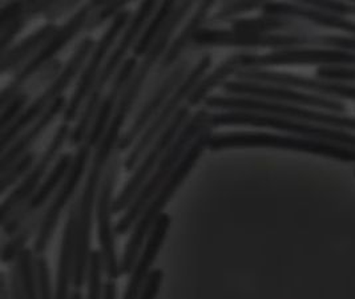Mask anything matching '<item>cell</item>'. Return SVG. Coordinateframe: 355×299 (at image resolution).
<instances>
[{"label": "cell", "instance_id": "ba28073f", "mask_svg": "<svg viewBox=\"0 0 355 299\" xmlns=\"http://www.w3.org/2000/svg\"><path fill=\"white\" fill-rule=\"evenodd\" d=\"M120 172V157L113 155L107 171L104 174L100 191L96 201V220L98 229V241L101 246V255L104 262V271L108 280L116 281L121 275L120 262L117 259L116 241H114V228L112 226L113 189Z\"/></svg>", "mask_w": 355, "mask_h": 299}, {"label": "cell", "instance_id": "83f0119b", "mask_svg": "<svg viewBox=\"0 0 355 299\" xmlns=\"http://www.w3.org/2000/svg\"><path fill=\"white\" fill-rule=\"evenodd\" d=\"M35 266L37 275V293L39 299H55L51 286V275H49V262L44 255L35 257Z\"/></svg>", "mask_w": 355, "mask_h": 299}, {"label": "cell", "instance_id": "e0dca14e", "mask_svg": "<svg viewBox=\"0 0 355 299\" xmlns=\"http://www.w3.org/2000/svg\"><path fill=\"white\" fill-rule=\"evenodd\" d=\"M137 68H139V63H137V59L135 56L128 58L124 62V64L120 67V71H119L116 79L113 80L111 91H110L108 95L105 96V99L101 101V104L97 110L95 120H94L91 129L88 132V136L85 139V142L91 148L97 146L98 142H101L104 133L108 129V123L112 117L113 110L116 108L117 99L119 100L121 99V96L124 94V91L127 89V87H128L130 80L133 78L135 72L137 71Z\"/></svg>", "mask_w": 355, "mask_h": 299}, {"label": "cell", "instance_id": "3957f363", "mask_svg": "<svg viewBox=\"0 0 355 299\" xmlns=\"http://www.w3.org/2000/svg\"><path fill=\"white\" fill-rule=\"evenodd\" d=\"M156 8H159V4L155 0H146V1H143L139 6L137 11L135 12V15H133L132 20H130L127 31L124 32L120 43L117 44V47L113 49L112 53L107 59V63L103 65V68H101V71L98 74L96 83H95V85L92 88V92H91L89 97L87 99L85 107H84V110L81 112L79 121H78V124L75 126V129L71 132L69 144L72 146L81 145L83 142H85V139L88 136V132L91 129V126H92V123L95 120L97 110H98V107L101 104V97H103V92H104V89L107 87V83L111 80L113 74L116 72V69L124 64L123 60H124L128 49L132 46L136 44L135 43L136 39L141 33V30L144 28L148 19L156 11Z\"/></svg>", "mask_w": 355, "mask_h": 299}, {"label": "cell", "instance_id": "4fadbf2b", "mask_svg": "<svg viewBox=\"0 0 355 299\" xmlns=\"http://www.w3.org/2000/svg\"><path fill=\"white\" fill-rule=\"evenodd\" d=\"M73 155L64 153L62 155L56 165L53 166L52 172L47 176V178L37 187L33 196L21 205L17 212L12 213V216L6 221L3 225V233L6 236L12 237L17 230L33 219L35 214L40 213V209L49 201V197L53 194V191L58 189L60 184H63L67 174L69 172L72 164H73Z\"/></svg>", "mask_w": 355, "mask_h": 299}, {"label": "cell", "instance_id": "ac0fdd59", "mask_svg": "<svg viewBox=\"0 0 355 299\" xmlns=\"http://www.w3.org/2000/svg\"><path fill=\"white\" fill-rule=\"evenodd\" d=\"M67 100L65 97H59L49 110H46L26 133H23L20 137H17L6 152H3L0 160V171L4 173L12 164H15L19 158L24 156L27 152H30V148L33 142L37 140V137L47 129V126L55 120V117L67 108Z\"/></svg>", "mask_w": 355, "mask_h": 299}, {"label": "cell", "instance_id": "8fae6325", "mask_svg": "<svg viewBox=\"0 0 355 299\" xmlns=\"http://www.w3.org/2000/svg\"><path fill=\"white\" fill-rule=\"evenodd\" d=\"M71 132L72 130L67 123H63L58 128L52 142L49 144V148L46 149V152L43 153V156L39 161L35 162L31 171L17 185V189L12 190L4 198L3 204H1V223H4L6 221L8 220L12 216V213L17 212V209L33 196V191L37 189V187L40 185V181L43 180L44 174L47 173V171H49V165L53 162V160L58 156V153L62 149V146L64 145V142L69 140Z\"/></svg>", "mask_w": 355, "mask_h": 299}, {"label": "cell", "instance_id": "d6a6232c", "mask_svg": "<svg viewBox=\"0 0 355 299\" xmlns=\"http://www.w3.org/2000/svg\"><path fill=\"white\" fill-rule=\"evenodd\" d=\"M75 6H78V1H56L53 8L49 11V14H46V16L49 20H53L62 15L63 12H67L71 8H73Z\"/></svg>", "mask_w": 355, "mask_h": 299}, {"label": "cell", "instance_id": "1f68e13d", "mask_svg": "<svg viewBox=\"0 0 355 299\" xmlns=\"http://www.w3.org/2000/svg\"><path fill=\"white\" fill-rule=\"evenodd\" d=\"M162 280H164V271L162 268L152 270L149 280L146 282V287L143 289V293L139 299H156L157 294L162 287Z\"/></svg>", "mask_w": 355, "mask_h": 299}, {"label": "cell", "instance_id": "9c48e42d", "mask_svg": "<svg viewBox=\"0 0 355 299\" xmlns=\"http://www.w3.org/2000/svg\"><path fill=\"white\" fill-rule=\"evenodd\" d=\"M91 149L92 148L87 142H84L81 144L78 153L73 158V164L67 174L60 189L58 190L53 201L49 204L47 210L44 212L40 228L37 230V236H36L35 244H33V254L36 257L44 255V253L47 252L49 242L52 239V236L56 230L58 222L60 219V214L65 206L71 201V198L73 197V194L76 193L81 178L85 173V169H87L89 158H91Z\"/></svg>", "mask_w": 355, "mask_h": 299}, {"label": "cell", "instance_id": "5b68a950", "mask_svg": "<svg viewBox=\"0 0 355 299\" xmlns=\"http://www.w3.org/2000/svg\"><path fill=\"white\" fill-rule=\"evenodd\" d=\"M96 44L92 37H85L81 40L79 47L76 48L72 58L65 64L62 72L56 76L49 85V88L39 96L33 104L26 108V110L19 116L11 126L7 129L1 130V152H6L14 142H17V136L33 123V120H37L49 107L62 97V94L68 88L71 81L75 79V76L79 74L81 65L88 58V55L95 49Z\"/></svg>", "mask_w": 355, "mask_h": 299}, {"label": "cell", "instance_id": "836d02e7", "mask_svg": "<svg viewBox=\"0 0 355 299\" xmlns=\"http://www.w3.org/2000/svg\"><path fill=\"white\" fill-rule=\"evenodd\" d=\"M103 299H117V286L112 280H108L104 284V296Z\"/></svg>", "mask_w": 355, "mask_h": 299}, {"label": "cell", "instance_id": "5bb4252c", "mask_svg": "<svg viewBox=\"0 0 355 299\" xmlns=\"http://www.w3.org/2000/svg\"><path fill=\"white\" fill-rule=\"evenodd\" d=\"M188 68H189V60H182L166 76V79L162 81L160 87L156 89V92L150 97V100L146 103L144 108L139 113L135 123L120 137V140L117 142V146H116V151L119 153L127 151L130 145L136 142L139 135L144 133V130L148 128V124H150L155 120V117L159 114V112L165 105L166 100L169 99L171 92L181 84V80L185 78V74H187Z\"/></svg>", "mask_w": 355, "mask_h": 299}, {"label": "cell", "instance_id": "603a6c76", "mask_svg": "<svg viewBox=\"0 0 355 299\" xmlns=\"http://www.w3.org/2000/svg\"><path fill=\"white\" fill-rule=\"evenodd\" d=\"M15 264L19 268V274H20L21 286H23V291H24V299H39L37 275H36L33 250L24 249L17 257Z\"/></svg>", "mask_w": 355, "mask_h": 299}, {"label": "cell", "instance_id": "44dd1931", "mask_svg": "<svg viewBox=\"0 0 355 299\" xmlns=\"http://www.w3.org/2000/svg\"><path fill=\"white\" fill-rule=\"evenodd\" d=\"M176 7H178V3L172 1V0L162 1V4L159 6L153 19L146 26V30L141 32V35L139 36V40L133 46V56L136 59L141 58V56L146 58V53L150 51V48L153 47V44L157 42L159 36L164 31L168 20L175 12Z\"/></svg>", "mask_w": 355, "mask_h": 299}, {"label": "cell", "instance_id": "d4e9b609", "mask_svg": "<svg viewBox=\"0 0 355 299\" xmlns=\"http://www.w3.org/2000/svg\"><path fill=\"white\" fill-rule=\"evenodd\" d=\"M103 271L104 262L100 250H92L89 255L88 265V294L87 299H103L104 284H103Z\"/></svg>", "mask_w": 355, "mask_h": 299}, {"label": "cell", "instance_id": "8992f818", "mask_svg": "<svg viewBox=\"0 0 355 299\" xmlns=\"http://www.w3.org/2000/svg\"><path fill=\"white\" fill-rule=\"evenodd\" d=\"M211 64V56L205 55L202 59L194 65L192 72L184 79V81L178 85L173 95L171 96L162 110L159 112V114L155 117V120L149 124V126L144 130L141 137L135 144L133 149L130 151V155L124 160L123 166L127 172H132L140 162L141 157L146 153V151L150 148V145L156 142V139L162 133V130L169 126L172 119L176 116L182 100L188 99L192 95L197 85L201 83L202 76L207 74Z\"/></svg>", "mask_w": 355, "mask_h": 299}, {"label": "cell", "instance_id": "f546056e", "mask_svg": "<svg viewBox=\"0 0 355 299\" xmlns=\"http://www.w3.org/2000/svg\"><path fill=\"white\" fill-rule=\"evenodd\" d=\"M261 3L259 1H229L224 4L217 14L211 17V22H217V20H225L232 16L237 15V14H243L252 11L254 8H257Z\"/></svg>", "mask_w": 355, "mask_h": 299}, {"label": "cell", "instance_id": "2e32d148", "mask_svg": "<svg viewBox=\"0 0 355 299\" xmlns=\"http://www.w3.org/2000/svg\"><path fill=\"white\" fill-rule=\"evenodd\" d=\"M78 230H79V203H73L69 207L68 220L65 223L62 249L59 258V268L55 287V299H71V284H73L76 249H78Z\"/></svg>", "mask_w": 355, "mask_h": 299}, {"label": "cell", "instance_id": "7c38bea8", "mask_svg": "<svg viewBox=\"0 0 355 299\" xmlns=\"http://www.w3.org/2000/svg\"><path fill=\"white\" fill-rule=\"evenodd\" d=\"M309 39L300 36H282L268 33L233 31L201 28L194 35L193 42L197 48L202 47H291L307 43Z\"/></svg>", "mask_w": 355, "mask_h": 299}, {"label": "cell", "instance_id": "6da1fadb", "mask_svg": "<svg viewBox=\"0 0 355 299\" xmlns=\"http://www.w3.org/2000/svg\"><path fill=\"white\" fill-rule=\"evenodd\" d=\"M210 136H211V133H210L209 129V130H205L204 133H201L194 140L191 148L188 149V152L185 153L184 158L181 160L180 165L175 169V172L168 177V180L162 184V188L156 191V194L152 197L149 204L146 205L143 214L140 216V219L133 226V232L130 234V241L125 245L124 254L120 261L121 274H128L132 271V268L135 266V264L140 255L139 253L144 246L146 238L152 232L156 221L160 219L165 206L172 200V197L175 196L178 188L182 185L185 178L192 172L194 165L197 164L198 158L201 157V155L204 153L205 148H208Z\"/></svg>", "mask_w": 355, "mask_h": 299}, {"label": "cell", "instance_id": "d6986e66", "mask_svg": "<svg viewBox=\"0 0 355 299\" xmlns=\"http://www.w3.org/2000/svg\"><path fill=\"white\" fill-rule=\"evenodd\" d=\"M213 6H214V1H211V0L200 3L197 11L194 12L192 19L188 22L185 28L175 39V42L171 44V47L165 51L162 63L159 64V68L156 71V78H160L164 72H166L171 68V65H173L178 62V58L185 51V48L188 47L189 44H192L194 35L201 30V26L205 23L208 12Z\"/></svg>", "mask_w": 355, "mask_h": 299}, {"label": "cell", "instance_id": "f1b7e54d", "mask_svg": "<svg viewBox=\"0 0 355 299\" xmlns=\"http://www.w3.org/2000/svg\"><path fill=\"white\" fill-rule=\"evenodd\" d=\"M128 6L127 0H120V1H108L104 7L96 10L92 15L89 16L87 26H85V31H92L94 28H96L98 26L103 24V22L108 20L111 16H116L119 12L123 11L124 7Z\"/></svg>", "mask_w": 355, "mask_h": 299}, {"label": "cell", "instance_id": "ffe728a7", "mask_svg": "<svg viewBox=\"0 0 355 299\" xmlns=\"http://www.w3.org/2000/svg\"><path fill=\"white\" fill-rule=\"evenodd\" d=\"M58 30L59 28L53 23H49L42 28H39L37 31L33 32V35H30L28 37H26L15 47L10 48L7 52L1 53V64H0L1 74H6L12 69H17V72L21 68L20 65L23 62L33 55L35 56L36 52L49 42Z\"/></svg>", "mask_w": 355, "mask_h": 299}, {"label": "cell", "instance_id": "9a60e30c", "mask_svg": "<svg viewBox=\"0 0 355 299\" xmlns=\"http://www.w3.org/2000/svg\"><path fill=\"white\" fill-rule=\"evenodd\" d=\"M171 223H172V219L169 217V214H164V213L160 216V219L156 221L152 232L146 238L143 252L139 255L135 266L130 271V282L127 284L123 299L140 298L143 289L146 287L149 275L152 273V266L156 261V257L165 241Z\"/></svg>", "mask_w": 355, "mask_h": 299}, {"label": "cell", "instance_id": "52a82bcc", "mask_svg": "<svg viewBox=\"0 0 355 299\" xmlns=\"http://www.w3.org/2000/svg\"><path fill=\"white\" fill-rule=\"evenodd\" d=\"M188 121H189V107H181L176 113V116L169 123V126L162 130V135L146 151L144 157L137 165L136 171L132 174L128 182L124 185L121 193L117 196L116 200H113V214H119L130 207L132 201L136 198L140 189L144 187L150 174L153 173V171L156 169L162 157L166 155L168 149L178 139L180 132Z\"/></svg>", "mask_w": 355, "mask_h": 299}, {"label": "cell", "instance_id": "4dcf8cb0", "mask_svg": "<svg viewBox=\"0 0 355 299\" xmlns=\"http://www.w3.org/2000/svg\"><path fill=\"white\" fill-rule=\"evenodd\" d=\"M26 8V1H14L7 3L0 10V31L4 30L10 23L23 14Z\"/></svg>", "mask_w": 355, "mask_h": 299}, {"label": "cell", "instance_id": "7402d4cb", "mask_svg": "<svg viewBox=\"0 0 355 299\" xmlns=\"http://www.w3.org/2000/svg\"><path fill=\"white\" fill-rule=\"evenodd\" d=\"M43 216H44V213H42V212L35 214L33 219L27 223H24L14 236L10 237V239L3 245V250H1L3 264H11L14 261L17 262L20 253L23 252L24 249H27L26 245L30 241V238L33 237L36 230H39Z\"/></svg>", "mask_w": 355, "mask_h": 299}, {"label": "cell", "instance_id": "4316f807", "mask_svg": "<svg viewBox=\"0 0 355 299\" xmlns=\"http://www.w3.org/2000/svg\"><path fill=\"white\" fill-rule=\"evenodd\" d=\"M28 99H30L28 94L19 92L6 107L1 108V119H0L1 130L7 129L17 119H19V116L26 110L24 107H26Z\"/></svg>", "mask_w": 355, "mask_h": 299}, {"label": "cell", "instance_id": "484cf974", "mask_svg": "<svg viewBox=\"0 0 355 299\" xmlns=\"http://www.w3.org/2000/svg\"><path fill=\"white\" fill-rule=\"evenodd\" d=\"M35 160H36V152L30 151L24 156L19 158L15 164H12L4 173H1V180H0L1 194H4L6 190L10 187L17 184L23 176L26 177L28 174L33 165H35Z\"/></svg>", "mask_w": 355, "mask_h": 299}, {"label": "cell", "instance_id": "cb8c5ba5", "mask_svg": "<svg viewBox=\"0 0 355 299\" xmlns=\"http://www.w3.org/2000/svg\"><path fill=\"white\" fill-rule=\"evenodd\" d=\"M233 31L262 33L278 28H285L289 26V22L278 17H257V19H236L230 22Z\"/></svg>", "mask_w": 355, "mask_h": 299}, {"label": "cell", "instance_id": "277c9868", "mask_svg": "<svg viewBox=\"0 0 355 299\" xmlns=\"http://www.w3.org/2000/svg\"><path fill=\"white\" fill-rule=\"evenodd\" d=\"M107 3L108 1H105V0L89 1L88 4L83 6L80 10L65 23L63 27H60L49 42L36 52V55L17 71L15 74V79L3 88L1 96H0L1 108L6 107L19 92H21L20 89L26 84V81L31 79L39 69L44 68L47 64L51 63L53 56L60 49H63L83 28H85L89 16L92 15L98 8L104 7Z\"/></svg>", "mask_w": 355, "mask_h": 299}, {"label": "cell", "instance_id": "e575fe53", "mask_svg": "<svg viewBox=\"0 0 355 299\" xmlns=\"http://www.w3.org/2000/svg\"><path fill=\"white\" fill-rule=\"evenodd\" d=\"M71 299H84V297H83V294H81L80 290H73L72 291V294H71Z\"/></svg>", "mask_w": 355, "mask_h": 299}, {"label": "cell", "instance_id": "7a4b0ae2", "mask_svg": "<svg viewBox=\"0 0 355 299\" xmlns=\"http://www.w3.org/2000/svg\"><path fill=\"white\" fill-rule=\"evenodd\" d=\"M209 121L210 113L207 110H197L189 119V121L180 132L178 139L168 149L166 155L162 157L153 173L148 178L144 187L140 189L130 207L125 210L124 216L114 225V233L117 236L127 234L136 225L146 205L149 204L156 191L162 188V184L168 180V177L175 172V169L180 165L181 160L184 158L194 140L205 130H209Z\"/></svg>", "mask_w": 355, "mask_h": 299}, {"label": "cell", "instance_id": "30bf717a", "mask_svg": "<svg viewBox=\"0 0 355 299\" xmlns=\"http://www.w3.org/2000/svg\"><path fill=\"white\" fill-rule=\"evenodd\" d=\"M130 17H132V12L130 10H123L121 12H119L117 15L114 16L110 28L103 35V37L97 43L96 47L92 51L91 59L87 64L85 69L83 71L80 79L78 81V85H76L72 97L65 108L63 120L67 124L71 121H75V119L78 117L84 100L88 99L92 92V88H94L97 78H98V74L101 71V64L104 62L108 51L112 47L116 37L127 26H130V20H132Z\"/></svg>", "mask_w": 355, "mask_h": 299}]
</instances>
